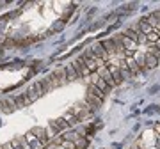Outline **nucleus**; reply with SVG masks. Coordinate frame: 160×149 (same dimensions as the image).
<instances>
[{
	"label": "nucleus",
	"mask_w": 160,
	"mask_h": 149,
	"mask_svg": "<svg viewBox=\"0 0 160 149\" xmlns=\"http://www.w3.org/2000/svg\"><path fill=\"white\" fill-rule=\"evenodd\" d=\"M123 36H125V37H128V39H132V41H135V43L139 45V34H135V32H132L130 29L126 30V32H125Z\"/></svg>",
	"instance_id": "19"
},
{
	"label": "nucleus",
	"mask_w": 160,
	"mask_h": 149,
	"mask_svg": "<svg viewBox=\"0 0 160 149\" xmlns=\"http://www.w3.org/2000/svg\"><path fill=\"white\" fill-rule=\"evenodd\" d=\"M62 146H64V147H68V149H77V146H75L73 142H69V140H64Z\"/></svg>",
	"instance_id": "25"
},
{
	"label": "nucleus",
	"mask_w": 160,
	"mask_h": 149,
	"mask_svg": "<svg viewBox=\"0 0 160 149\" xmlns=\"http://www.w3.org/2000/svg\"><path fill=\"white\" fill-rule=\"evenodd\" d=\"M87 92H89V94H92V96H96L98 99H100V101H103V99H105V94H103V92L100 91V89H98L96 85H92V84H91L89 87H87Z\"/></svg>",
	"instance_id": "12"
},
{
	"label": "nucleus",
	"mask_w": 160,
	"mask_h": 149,
	"mask_svg": "<svg viewBox=\"0 0 160 149\" xmlns=\"http://www.w3.org/2000/svg\"><path fill=\"white\" fill-rule=\"evenodd\" d=\"M125 62H126V66H128V69H130V73H139V71H141V68L137 66V60L133 57H128Z\"/></svg>",
	"instance_id": "13"
},
{
	"label": "nucleus",
	"mask_w": 160,
	"mask_h": 149,
	"mask_svg": "<svg viewBox=\"0 0 160 149\" xmlns=\"http://www.w3.org/2000/svg\"><path fill=\"white\" fill-rule=\"evenodd\" d=\"M91 80H92V85H96L98 89H100V91L103 92V94H107V92L110 91V87L107 85V82H105V80H102V78H100V74H98V73H92V74H91Z\"/></svg>",
	"instance_id": "3"
},
{
	"label": "nucleus",
	"mask_w": 160,
	"mask_h": 149,
	"mask_svg": "<svg viewBox=\"0 0 160 149\" xmlns=\"http://www.w3.org/2000/svg\"><path fill=\"white\" fill-rule=\"evenodd\" d=\"M158 39H160V36H158Z\"/></svg>",
	"instance_id": "29"
},
{
	"label": "nucleus",
	"mask_w": 160,
	"mask_h": 149,
	"mask_svg": "<svg viewBox=\"0 0 160 149\" xmlns=\"http://www.w3.org/2000/svg\"><path fill=\"white\" fill-rule=\"evenodd\" d=\"M53 76H55V78H57V82L59 84H64V82L68 80V73H66V68H59V69H55V71H53Z\"/></svg>",
	"instance_id": "9"
},
{
	"label": "nucleus",
	"mask_w": 160,
	"mask_h": 149,
	"mask_svg": "<svg viewBox=\"0 0 160 149\" xmlns=\"http://www.w3.org/2000/svg\"><path fill=\"white\" fill-rule=\"evenodd\" d=\"M86 103H87V107L91 108V112H96V110L102 107L103 101H100L96 96H92V94H89V92H87V94H86Z\"/></svg>",
	"instance_id": "4"
},
{
	"label": "nucleus",
	"mask_w": 160,
	"mask_h": 149,
	"mask_svg": "<svg viewBox=\"0 0 160 149\" xmlns=\"http://www.w3.org/2000/svg\"><path fill=\"white\" fill-rule=\"evenodd\" d=\"M89 114H91V108H89L87 105H80V107H77V108L73 110V115L77 119H84V117H87Z\"/></svg>",
	"instance_id": "6"
},
{
	"label": "nucleus",
	"mask_w": 160,
	"mask_h": 149,
	"mask_svg": "<svg viewBox=\"0 0 160 149\" xmlns=\"http://www.w3.org/2000/svg\"><path fill=\"white\" fill-rule=\"evenodd\" d=\"M75 146H77V149H86L87 147V140L86 138H77V140H75Z\"/></svg>",
	"instance_id": "20"
},
{
	"label": "nucleus",
	"mask_w": 160,
	"mask_h": 149,
	"mask_svg": "<svg viewBox=\"0 0 160 149\" xmlns=\"http://www.w3.org/2000/svg\"><path fill=\"white\" fill-rule=\"evenodd\" d=\"M107 68H109L110 74H112V78H114L116 85H119L121 82H123V76H121V71H119V68H118V64H109Z\"/></svg>",
	"instance_id": "5"
},
{
	"label": "nucleus",
	"mask_w": 160,
	"mask_h": 149,
	"mask_svg": "<svg viewBox=\"0 0 160 149\" xmlns=\"http://www.w3.org/2000/svg\"><path fill=\"white\" fill-rule=\"evenodd\" d=\"M139 25H141V32H148V34H151V25H148V20H146V18H142V20L139 22Z\"/></svg>",
	"instance_id": "18"
},
{
	"label": "nucleus",
	"mask_w": 160,
	"mask_h": 149,
	"mask_svg": "<svg viewBox=\"0 0 160 149\" xmlns=\"http://www.w3.org/2000/svg\"><path fill=\"white\" fill-rule=\"evenodd\" d=\"M2 103L7 107V112H12V110H16V108H18V107H16V101H14L12 98H7V99H4Z\"/></svg>",
	"instance_id": "16"
},
{
	"label": "nucleus",
	"mask_w": 160,
	"mask_h": 149,
	"mask_svg": "<svg viewBox=\"0 0 160 149\" xmlns=\"http://www.w3.org/2000/svg\"><path fill=\"white\" fill-rule=\"evenodd\" d=\"M149 53H151L153 57H157V60H160V52L157 50V48H151V52H149Z\"/></svg>",
	"instance_id": "26"
},
{
	"label": "nucleus",
	"mask_w": 160,
	"mask_h": 149,
	"mask_svg": "<svg viewBox=\"0 0 160 149\" xmlns=\"http://www.w3.org/2000/svg\"><path fill=\"white\" fill-rule=\"evenodd\" d=\"M96 73L100 74V78H102V80L107 82V85H109L110 89H112V87H116V82H114V78H112V74H110V71H109V68H107V66H100Z\"/></svg>",
	"instance_id": "2"
},
{
	"label": "nucleus",
	"mask_w": 160,
	"mask_h": 149,
	"mask_svg": "<svg viewBox=\"0 0 160 149\" xmlns=\"http://www.w3.org/2000/svg\"><path fill=\"white\" fill-rule=\"evenodd\" d=\"M6 149H12V147H11V146H7V147H6Z\"/></svg>",
	"instance_id": "27"
},
{
	"label": "nucleus",
	"mask_w": 160,
	"mask_h": 149,
	"mask_svg": "<svg viewBox=\"0 0 160 149\" xmlns=\"http://www.w3.org/2000/svg\"><path fill=\"white\" fill-rule=\"evenodd\" d=\"M64 138H66V140H69V142H75V140L78 138V135H77V133H73V132H71V133H68V135H66V137H64Z\"/></svg>",
	"instance_id": "23"
},
{
	"label": "nucleus",
	"mask_w": 160,
	"mask_h": 149,
	"mask_svg": "<svg viewBox=\"0 0 160 149\" xmlns=\"http://www.w3.org/2000/svg\"><path fill=\"white\" fill-rule=\"evenodd\" d=\"M14 101H16V107H18V108H23V107H27L29 103H32L27 94H20V96H16V98H14Z\"/></svg>",
	"instance_id": "10"
},
{
	"label": "nucleus",
	"mask_w": 160,
	"mask_h": 149,
	"mask_svg": "<svg viewBox=\"0 0 160 149\" xmlns=\"http://www.w3.org/2000/svg\"><path fill=\"white\" fill-rule=\"evenodd\" d=\"M62 29H64V22H62V20H59V22L55 23L53 27H52L50 32H59V30H62Z\"/></svg>",
	"instance_id": "21"
},
{
	"label": "nucleus",
	"mask_w": 160,
	"mask_h": 149,
	"mask_svg": "<svg viewBox=\"0 0 160 149\" xmlns=\"http://www.w3.org/2000/svg\"><path fill=\"white\" fill-rule=\"evenodd\" d=\"M66 73H68V80H77V78H78V74L75 71L73 64H68V66H66Z\"/></svg>",
	"instance_id": "15"
},
{
	"label": "nucleus",
	"mask_w": 160,
	"mask_h": 149,
	"mask_svg": "<svg viewBox=\"0 0 160 149\" xmlns=\"http://www.w3.org/2000/svg\"><path fill=\"white\" fill-rule=\"evenodd\" d=\"M0 149H4V147H0Z\"/></svg>",
	"instance_id": "28"
},
{
	"label": "nucleus",
	"mask_w": 160,
	"mask_h": 149,
	"mask_svg": "<svg viewBox=\"0 0 160 149\" xmlns=\"http://www.w3.org/2000/svg\"><path fill=\"white\" fill-rule=\"evenodd\" d=\"M121 39H123V46H125V50H132L133 52V48L137 46V43L135 41L128 39V37H125V36H121Z\"/></svg>",
	"instance_id": "14"
},
{
	"label": "nucleus",
	"mask_w": 160,
	"mask_h": 149,
	"mask_svg": "<svg viewBox=\"0 0 160 149\" xmlns=\"http://www.w3.org/2000/svg\"><path fill=\"white\" fill-rule=\"evenodd\" d=\"M92 53H94V57L96 59H100V60H107V57H109V53L105 52V50H103V46H102V43H98L96 46H94V50H92Z\"/></svg>",
	"instance_id": "7"
},
{
	"label": "nucleus",
	"mask_w": 160,
	"mask_h": 149,
	"mask_svg": "<svg viewBox=\"0 0 160 149\" xmlns=\"http://www.w3.org/2000/svg\"><path fill=\"white\" fill-rule=\"evenodd\" d=\"M135 7H137V2H130V4H125V6H123V9L132 11V9H135Z\"/></svg>",
	"instance_id": "24"
},
{
	"label": "nucleus",
	"mask_w": 160,
	"mask_h": 149,
	"mask_svg": "<svg viewBox=\"0 0 160 149\" xmlns=\"http://www.w3.org/2000/svg\"><path fill=\"white\" fill-rule=\"evenodd\" d=\"M32 133H34V135H38V138H39L41 142H46V132L43 130V128H34V130H32Z\"/></svg>",
	"instance_id": "17"
},
{
	"label": "nucleus",
	"mask_w": 160,
	"mask_h": 149,
	"mask_svg": "<svg viewBox=\"0 0 160 149\" xmlns=\"http://www.w3.org/2000/svg\"><path fill=\"white\" fill-rule=\"evenodd\" d=\"M144 66H146V68H149V69H153V68H157V66H158V60H157V57H153V55L148 52L146 55H144Z\"/></svg>",
	"instance_id": "8"
},
{
	"label": "nucleus",
	"mask_w": 160,
	"mask_h": 149,
	"mask_svg": "<svg viewBox=\"0 0 160 149\" xmlns=\"http://www.w3.org/2000/svg\"><path fill=\"white\" fill-rule=\"evenodd\" d=\"M43 94H45V89H43V85H41V82H38V84H32V85L27 89V96H29L30 101L38 99V98L43 96Z\"/></svg>",
	"instance_id": "1"
},
{
	"label": "nucleus",
	"mask_w": 160,
	"mask_h": 149,
	"mask_svg": "<svg viewBox=\"0 0 160 149\" xmlns=\"http://www.w3.org/2000/svg\"><path fill=\"white\" fill-rule=\"evenodd\" d=\"M102 46H103V50L109 53V55L116 53V46H114V43H112V39H103L102 41Z\"/></svg>",
	"instance_id": "11"
},
{
	"label": "nucleus",
	"mask_w": 160,
	"mask_h": 149,
	"mask_svg": "<svg viewBox=\"0 0 160 149\" xmlns=\"http://www.w3.org/2000/svg\"><path fill=\"white\" fill-rule=\"evenodd\" d=\"M64 119H66V123H68L69 126H71V124H75V123H77V117H75V115L71 114V112H69V114H66V115H64Z\"/></svg>",
	"instance_id": "22"
}]
</instances>
